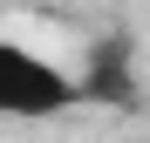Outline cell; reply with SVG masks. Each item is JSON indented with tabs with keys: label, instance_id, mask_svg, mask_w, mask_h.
<instances>
[{
	"label": "cell",
	"instance_id": "cell-1",
	"mask_svg": "<svg viewBox=\"0 0 150 143\" xmlns=\"http://www.w3.org/2000/svg\"><path fill=\"white\" fill-rule=\"evenodd\" d=\"M82 102V89H75V75H62L55 61L28 55V48L0 41V116H62Z\"/></svg>",
	"mask_w": 150,
	"mask_h": 143
},
{
	"label": "cell",
	"instance_id": "cell-2",
	"mask_svg": "<svg viewBox=\"0 0 150 143\" xmlns=\"http://www.w3.org/2000/svg\"><path fill=\"white\" fill-rule=\"evenodd\" d=\"M75 89H82V102L96 109H116V116H137L143 109V75H137V34H96L89 55H82V75H75Z\"/></svg>",
	"mask_w": 150,
	"mask_h": 143
}]
</instances>
